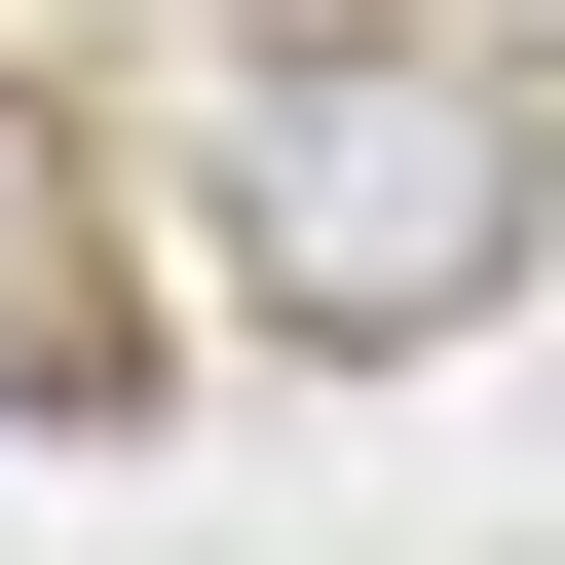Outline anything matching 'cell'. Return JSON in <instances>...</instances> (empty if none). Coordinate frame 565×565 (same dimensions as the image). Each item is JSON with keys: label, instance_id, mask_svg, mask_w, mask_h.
Wrapping results in <instances>:
<instances>
[{"label": "cell", "instance_id": "cell-1", "mask_svg": "<svg viewBox=\"0 0 565 565\" xmlns=\"http://www.w3.org/2000/svg\"><path fill=\"white\" fill-rule=\"evenodd\" d=\"M527 226H565V114H527L490 39H302V76H226V264H264V340H490Z\"/></svg>", "mask_w": 565, "mask_h": 565}]
</instances>
